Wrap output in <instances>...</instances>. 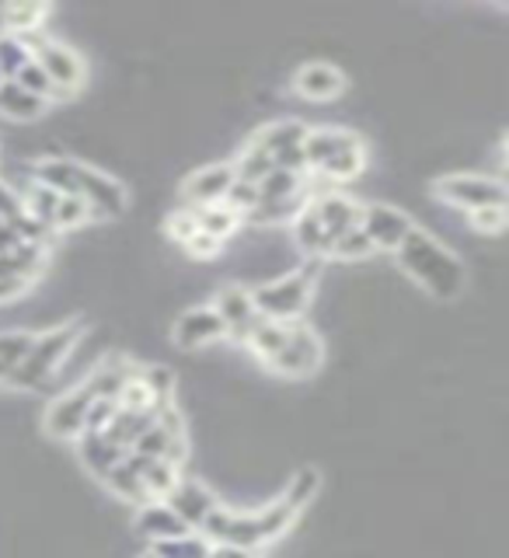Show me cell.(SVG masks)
<instances>
[{
    "mask_svg": "<svg viewBox=\"0 0 509 558\" xmlns=\"http://www.w3.org/2000/svg\"><path fill=\"white\" fill-rule=\"evenodd\" d=\"M506 223V206H488V209H475L471 214V227L482 234H499Z\"/></svg>",
    "mask_w": 509,
    "mask_h": 558,
    "instance_id": "cell-34",
    "label": "cell"
},
{
    "mask_svg": "<svg viewBox=\"0 0 509 558\" xmlns=\"http://www.w3.org/2000/svg\"><path fill=\"white\" fill-rule=\"evenodd\" d=\"M214 311H217V318L223 322V331L231 336L234 342H249L252 336V328L262 322V314L255 311L252 304V293L249 290H241V287H227L217 293V301H214Z\"/></svg>",
    "mask_w": 509,
    "mask_h": 558,
    "instance_id": "cell-11",
    "label": "cell"
},
{
    "mask_svg": "<svg viewBox=\"0 0 509 558\" xmlns=\"http://www.w3.org/2000/svg\"><path fill=\"white\" fill-rule=\"evenodd\" d=\"M314 276H318V262H307L304 269H296L290 276H279V279H272V283L258 287L252 293L255 311L269 322H296L311 301Z\"/></svg>",
    "mask_w": 509,
    "mask_h": 558,
    "instance_id": "cell-4",
    "label": "cell"
},
{
    "mask_svg": "<svg viewBox=\"0 0 509 558\" xmlns=\"http://www.w3.org/2000/svg\"><path fill=\"white\" fill-rule=\"evenodd\" d=\"M314 493H318V471L304 468L301 475L290 482L287 496L266 506L262 513H227L217 506L199 531L206 541H214V545H234V548L252 551V548L269 545V541L283 534L293 523V517L314 499Z\"/></svg>",
    "mask_w": 509,
    "mask_h": 558,
    "instance_id": "cell-1",
    "label": "cell"
},
{
    "mask_svg": "<svg viewBox=\"0 0 509 558\" xmlns=\"http://www.w3.org/2000/svg\"><path fill=\"white\" fill-rule=\"evenodd\" d=\"M101 482L109 485L119 499H126V502H136V506L150 502L147 488H144V475H140V458H136V453H130V450H126V458H122Z\"/></svg>",
    "mask_w": 509,
    "mask_h": 558,
    "instance_id": "cell-19",
    "label": "cell"
},
{
    "mask_svg": "<svg viewBox=\"0 0 509 558\" xmlns=\"http://www.w3.org/2000/svg\"><path fill=\"white\" fill-rule=\"evenodd\" d=\"M140 475H144L147 499H165L171 488L182 482L179 464H171V461H144L140 458Z\"/></svg>",
    "mask_w": 509,
    "mask_h": 558,
    "instance_id": "cell-25",
    "label": "cell"
},
{
    "mask_svg": "<svg viewBox=\"0 0 509 558\" xmlns=\"http://www.w3.org/2000/svg\"><path fill=\"white\" fill-rule=\"evenodd\" d=\"M136 531L144 534V537H150L154 545H157V541H174V537L192 534V531L185 527V523L179 520V513H174L168 502H157V499H150V502L140 506V513H136Z\"/></svg>",
    "mask_w": 509,
    "mask_h": 558,
    "instance_id": "cell-18",
    "label": "cell"
},
{
    "mask_svg": "<svg viewBox=\"0 0 509 558\" xmlns=\"http://www.w3.org/2000/svg\"><path fill=\"white\" fill-rule=\"evenodd\" d=\"M223 322L217 318L214 307H192L185 311L179 322H174V342H179L182 349H203L209 342L223 339Z\"/></svg>",
    "mask_w": 509,
    "mask_h": 558,
    "instance_id": "cell-17",
    "label": "cell"
},
{
    "mask_svg": "<svg viewBox=\"0 0 509 558\" xmlns=\"http://www.w3.org/2000/svg\"><path fill=\"white\" fill-rule=\"evenodd\" d=\"M32 60L46 70V77H49L52 87L60 92V98L74 95V92H77V84L84 81V66H81V60H77V52H74V49H66V46H60V43H46L39 52H35Z\"/></svg>",
    "mask_w": 509,
    "mask_h": 558,
    "instance_id": "cell-12",
    "label": "cell"
},
{
    "mask_svg": "<svg viewBox=\"0 0 509 558\" xmlns=\"http://www.w3.org/2000/svg\"><path fill=\"white\" fill-rule=\"evenodd\" d=\"M165 502L171 506L174 513H179V520L185 523L189 531H199L203 523L209 520V513L217 510V499L209 496L199 482H179V485H174L171 493L165 496Z\"/></svg>",
    "mask_w": 509,
    "mask_h": 558,
    "instance_id": "cell-15",
    "label": "cell"
},
{
    "mask_svg": "<svg viewBox=\"0 0 509 558\" xmlns=\"http://www.w3.org/2000/svg\"><path fill=\"white\" fill-rule=\"evenodd\" d=\"M87 206L81 196H60V206L57 214H52V231H70V227H81L87 223Z\"/></svg>",
    "mask_w": 509,
    "mask_h": 558,
    "instance_id": "cell-32",
    "label": "cell"
},
{
    "mask_svg": "<svg viewBox=\"0 0 509 558\" xmlns=\"http://www.w3.org/2000/svg\"><path fill=\"white\" fill-rule=\"evenodd\" d=\"M398 258H401V266H405L429 293L440 296V301H453V296L464 290V266L440 241L429 238L426 231H419V227H412L409 238L401 241Z\"/></svg>",
    "mask_w": 509,
    "mask_h": 558,
    "instance_id": "cell-2",
    "label": "cell"
},
{
    "mask_svg": "<svg viewBox=\"0 0 509 558\" xmlns=\"http://www.w3.org/2000/svg\"><path fill=\"white\" fill-rule=\"evenodd\" d=\"M32 60V52L22 46L17 35H0V77L14 81V74Z\"/></svg>",
    "mask_w": 509,
    "mask_h": 558,
    "instance_id": "cell-30",
    "label": "cell"
},
{
    "mask_svg": "<svg viewBox=\"0 0 509 558\" xmlns=\"http://www.w3.org/2000/svg\"><path fill=\"white\" fill-rule=\"evenodd\" d=\"M304 136H307V126H301V122H272V126L262 130L255 140H252V147L262 150L272 161V168H283V171H296V174H304V154H301V144H304Z\"/></svg>",
    "mask_w": 509,
    "mask_h": 558,
    "instance_id": "cell-6",
    "label": "cell"
},
{
    "mask_svg": "<svg viewBox=\"0 0 509 558\" xmlns=\"http://www.w3.org/2000/svg\"><path fill=\"white\" fill-rule=\"evenodd\" d=\"M206 558H252V551L234 548V545H209V555Z\"/></svg>",
    "mask_w": 509,
    "mask_h": 558,
    "instance_id": "cell-37",
    "label": "cell"
},
{
    "mask_svg": "<svg viewBox=\"0 0 509 558\" xmlns=\"http://www.w3.org/2000/svg\"><path fill=\"white\" fill-rule=\"evenodd\" d=\"M77 179L81 165L70 161V157H46V161L35 165V182L60 192V196H77Z\"/></svg>",
    "mask_w": 509,
    "mask_h": 558,
    "instance_id": "cell-22",
    "label": "cell"
},
{
    "mask_svg": "<svg viewBox=\"0 0 509 558\" xmlns=\"http://www.w3.org/2000/svg\"><path fill=\"white\" fill-rule=\"evenodd\" d=\"M349 150H363V144L356 133H346V130H307L304 144H301L304 168H314V171Z\"/></svg>",
    "mask_w": 509,
    "mask_h": 558,
    "instance_id": "cell-13",
    "label": "cell"
},
{
    "mask_svg": "<svg viewBox=\"0 0 509 558\" xmlns=\"http://www.w3.org/2000/svg\"><path fill=\"white\" fill-rule=\"evenodd\" d=\"M77 196L84 199L87 214L98 220H116L122 209H126V192H122V185L112 182L109 174L84 168V165H81V179H77Z\"/></svg>",
    "mask_w": 509,
    "mask_h": 558,
    "instance_id": "cell-8",
    "label": "cell"
},
{
    "mask_svg": "<svg viewBox=\"0 0 509 558\" xmlns=\"http://www.w3.org/2000/svg\"><path fill=\"white\" fill-rule=\"evenodd\" d=\"M144 558H157V555H154V551H150V555H144Z\"/></svg>",
    "mask_w": 509,
    "mask_h": 558,
    "instance_id": "cell-39",
    "label": "cell"
},
{
    "mask_svg": "<svg viewBox=\"0 0 509 558\" xmlns=\"http://www.w3.org/2000/svg\"><path fill=\"white\" fill-rule=\"evenodd\" d=\"M192 217H196V223H199V231H203V234H209V238L220 241V244L234 234V227H238V220H241V217H234L223 203L192 209Z\"/></svg>",
    "mask_w": 509,
    "mask_h": 558,
    "instance_id": "cell-26",
    "label": "cell"
},
{
    "mask_svg": "<svg viewBox=\"0 0 509 558\" xmlns=\"http://www.w3.org/2000/svg\"><path fill=\"white\" fill-rule=\"evenodd\" d=\"M293 238L307 255H328V248H331V241H328L325 227H322V220H318V214H314L311 203L293 217Z\"/></svg>",
    "mask_w": 509,
    "mask_h": 558,
    "instance_id": "cell-23",
    "label": "cell"
},
{
    "mask_svg": "<svg viewBox=\"0 0 509 558\" xmlns=\"http://www.w3.org/2000/svg\"><path fill=\"white\" fill-rule=\"evenodd\" d=\"M311 206H314V214H318V220H322V227H325L328 241H336V238H342L346 231H353V227H360V217H363V206L353 203L349 196H342V192H325V196L311 199Z\"/></svg>",
    "mask_w": 509,
    "mask_h": 558,
    "instance_id": "cell-16",
    "label": "cell"
},
{
    "mask_svg": "<svg viewBox=\"0 0 509 558\" xmlns=\"http://www.w3.org/2000/svg\"><path fill=\"white\" fill-rule=\"evenodd\" d=\"M92 401H95L92 388L81 380L74 391H66L63 398H57L49 405L46 429L57 436V440H74V436L84 433V415H87V409H92Z\"/></svg>",
    "mask_w": 509,
    "mask_h": 558,
    "instance_id": "cell-10",
    "label": "cell"
},
{
    "mask_svg": "<svg viewBox=\"0 0 509 558\" xmlns=\"http://www.w3.org/2000/svg\"><path fill=\"white\" fill-rule=\"evenodd\" d=\"M433 192L450 206H461L468 214L488 206H506V182L488 174H447L433 185Z\"/></svg>",
    "mask_w": 509,
    "mask_h": 558,
    "instance_id": "cell-5",
    "label": "cell"
},
{
    "mask_svg": "<svg viewBox=\"0 0 509 558\" xmlns=\"http://www.w3.org/2000/svg\"><path fill=\"white\" fill-rule=\"evenodd\" d=\"M342 87H346V77L328 63H311V66L301 70V74H296V92H301L304 98H311V101L336 98Z\"/></svg>",
    "mask_w": 509,
    "mask_h": 558,
    "instance_id": "cell-20",
    "label": "cell"
},
{
    "mask_svg": "<svg viewBox=\"0 0 509 558\" xmlns=\"http://www.w3.org/2000/svg\"><path fill=\"white\" fill-rule=\"evenodd\" d=\"M154 555L157 558H206L209 555V541L192 531V534L174 537V541H157Z\"/></svg>",
    "mask_w": 509,
    "mask_h": 558,
    "instance_id": "cell-27",
    "label": "cell"
},
{
    "mask_svg": "<svg viewBox=\"0 0 509 558\" xmlns=\"http://www.w3.org/2000/svg\"><path fill=\"white\" fill-rule=\"evenodd\" d=\"M412 220L405 214H398L391 206H363V217H360V231L363 238L371 241V248L380 252H398L401 241L409 238L412 231Z\"/></svg>",
    "mask_w": 509,
    "mask_h": 558,
    "instance_id": "cell-9",
    "label": "cell"
},
{
    "mask_svg": "<svg viewBox=\"0 0 509 558\" xmlns=\"http://www.w3.org/2000/svg\"><path fill=\"white\" fill-rule=\"evenodd\" d=\"M182 248L185 252H192V255H196V258H214L217 252H220V241H214V238H209V234H203V231H196V234H192L185 244H182Z\"/></svg>",
    "mask_w": 509,
    "mask_h": 558,
    "instance_id": "cell-35",
    "label": "cell"
},
{
    "mask_svg": "<svg viewBox=\"0 0 509 558\" xmlns=\"http://www.w3.org/2000/svg\"><path fill=\"white\" fill-rule=\"evenodd\" d=\"M276 374H287V377H307L318 371L322 363V339L301 322L290 325V336L287 342L276 349V353L266 360Z\"/></svg>",
    "mask_w": 509,
    "mask_h": 558,
    "instance_id": "cell-7",
    "label": "cell"
},
{
    "mask_svg": "<svg viewBox=\"0 0 509 558\" xmlns=\"http://www.w3.org/2000/svg\"><path fill=\"white\" fill-rule=\"evenodd\" d=\"M28 290V283H17V279H0V304L4 301H14L17 293Z\"/></svg>",
    "mask_w": 509,
    "mask_h": 558,
    "instance_id": "cell-38",
    "label": "cell"
},
{
    "mask_svg": "<svg viewBox=\"0 0 509 558\" xmlns=\"http://www.w3.org/2000/svg\"><path fill=\"white\" fill-rule=\"evenodd\" d=\"M14 84L17 87H25V92L32 95V98H39V101H52V98H60V92L52 87V81L46 77V70L35 63V60H28L22 70L14 74Z\"/></svg>",
    "mask_w": 509,
    "mask_h": 558,
    "instance_id": "cell-28",
    "label": "cell"
},
{
    "mask_svg": "<svg viewBox=\"0 0 509 558\" xmlns=\"http://www.w3.org/2000/svg\"><path fill=\"white\" fill-rule=\"evenodd\" d=\"M77 331H81L77 325H63V328L46 331V336H39V339L32 336V345L25 349L22 363L11 371L8 384H14V388H25V391L46 388V384L52 380V374L60 371V363L70 356V349L77 345V339H81Z\"/></svg>",
    "mask_w": 509,
    "mask_h": 558,
    "instance_id": "cell-3",
    "label": "cell"
},
{
    "mask_svg": "<svg viewBox=\"0 0 509 558\" xmlns=\"http://www.w3.org/2000/svg\"><path fill=\"white\" fill-rule=\"evenodd\" d=\"M17 214H25L22 196L8 182H0V220H14Z\"/></svg>",
    "mask_w": 509,
    "mask_h": 558,
    "instance_id": "cell-36",
    "label": "cell"
},
{
    "mask_svg": "<svg viewBox=\"0 0 509 558\" xmlns=\"http://www.w3.org/2000/svg\"><path fill=\"white\" fill-rule=\"evenodd\" d=\"M223 206L231 209L234 217H249L252 209L258 206V185H252V182H241V179H234L231 182V189H227V196H223Z\"/></svg>",
    "mask_w": 509,
    "mask_h": 558,
    "instance_id": "cell-31",
    "label": "cell"
},
{
    "mask_svg": "<svg viewBox=\"0 0 509 558\" xmlns=\"http://www.w3.org/2000/svg\"><path fill=\"white\" fill-rule=\"evenodd\" d=\"M0 81H4V77H0Z\"/></svg>",
    "mask_w": 509,
    "mask_h": 558,
    "instance_id": "cell-40",
    "label": "cell"
},
{
    "mask_svg": "<svg viewBox=\"0 0 509 558\" xmlns=\"http://www.w3.org/2000/svg\"><path fill=\"white\" fill-rule=\"evenodd\" d=\"M28 345H32L28 331H0V384H4L14 366L22 363Z\"/></svg>",
    "mask_w": 509,
    "mask_h": 558,
    "instance_id": "cell-29",
    "label": "cell"
},
{
    "mask_svg": "<svg viewBox=\"0 0 509 558\" xmlns=\"http://www.w3.org/2000/svg\"><path fill=\"white\" fill-rule=\"evenodd\" d=\"M231 182H234V165H214V168H203L192 174V179L182 185V196H185L189 209L217 206V203H223Z\"/></svg>",
    "mask_w": 509,
    "mask_h": 558,
    "instance_id": "cell-14",
    "label": "cell"
},
{
    "mask_svg": "<svg viewBox=\"0 0 509 558\" xmlns=\"http://www.w3.org/2000/svg\"><path fill=\"white\" fill-rule=\"evenodd\" d=\"M46 109V101L32 98L25 87H17L14 81H0V116L8 119H35Z\"/></svg>",
    "mask_w": 509,
    "mask_h": 558,
    "instance_id": "cell-24",
    "label": "cell"
},
{
    "mask_svg": "<svg viewBox=\"0 0 509 558\" xmlns=\"http://www.w3.org/2000/svg\"><path fill=\"white\" fill-rule=\"evenodd\" d=\"M371 252H374L371 241L363 238L360 227H353V231H346L342 238H336V241H331V248H328V255H339V258H363Z\"/></svg>",
    "mask_w": 509,
    "mask_h": 558,
    "instance_id": "cell-33",
    "label": "cell"
},
{
    "mask_svg": "<svg viewBox=\"0 0 509 558\" xmlns=\"http://www.w3.org/2000/svg\"><path fill=\"white\" fill-rule=\"evenodd\" d=\"M77 440H81V461L92 468V475L98 478H105L122 458H126V450L116 447L105 433H81Z\"/></svg>",
    "mask_w": 509,
    "mask_h": 558,
    "instance_id": "cell-21",
    "label": "cell"
}]
</instances>
